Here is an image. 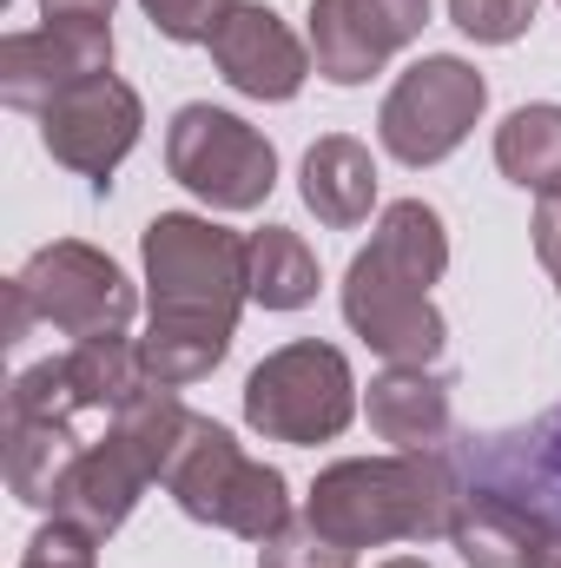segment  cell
<instances>
[{
    "mask_svg": "<svg viewBox=\"0 0 561 568\" xmlns=\"http://www.w3.org/2000/svg\"><path fill=\"white\" fill-rule=\"evenodd\" d=\"M297 192H304V205L317 212V225L350 232V225H364L370 205H377V165H370V152L350 140V133H324V140L304 152Z\"/></svg>",
    "mask_w": 561,
    "mask_h": 568,
    "instance_id": "2e32d148",
    "label": "cell"
},
{
    "mask_svg": "<svg viewBox=\"0 0 561 568\" xmlns=\"http://www.w3.org/2000/svg\"><path fill=\"white\" fill-rule=\"evenodd\" d=\"M536 258L549 265V278L561 291V192H549L542 205H536Z\"/></svg>",
    "mask_w": 561,
    "mask_h": 568,
    "instance_id": "603a6c76",
    "label": "cell"
},
{
    "mask_svg": "<svg viewBox=\"0 0 561 568\" xmlns=\"http://www.w3.org/2000/svg\"><path fill=\"white\" fill-rule=\"evenodd\" d=\"M205 47H212V67L225 73V87H238L245 100H297L310 80V47L265 0H232V13L218 20V33Z\"/></svg>",
    "mask_w": 561,
    "mask_h": 568,
    "instance_id": "4fadbf2b",
    "label": "cell"
},
{
    "mask_svg": "<svg viewBox=\"0 0 561 568\" xmlns=\"http://www.w3.org/2000/svg\"><path fill=\"white\" fill-rule=\"evenodd\" d=\"M536 7L542 0H449V20L482 47H509L536 27Z\"/></svg>",
    "mask_w": 561,
    "mask_h": 568,
    "instance_id": "ffe728a7",
    "label": "cell"
},
{
    "mask_svg": "<svg viewBox=\"0 0 561 568\" xmlns=\"http://www.w3.org/2000/svg\"><path fill=\"white\" fill-rule=\"evenodd\" d=\"M357 417V377L337 344L297 337L245 377V424L265 443H330Z\"/></svg>",
    "mask_w": 561,
    "mask_h": 568,
    "instance_id": "52a82bcc",
    "label": "cell"
},
{
    "mask_svg": "<svg viewBox=\"0 0 561 568\" xmlns=\"http://www.w3.org/2000/svg\"><path fill=\"white\" fill-rule=\"evenodd\" d=\"M456 384L436 371V364H390L377 384H370V429L410 456H436L456 443Z\"/></svg>",
    "mask_w": 561,
    "mask_h": 568,
    "instance_id": "5bb4252c",
    "label": "cell"
},
{
    "mask_svg": "<svg viewBox=\"0 0 561 568\" xmlns=\"http://www.w3.org/2000/svg\"><path fill=\"white\" fill-rule=\"evenodd\" d=\"M429 27V0H310V60L330 87H364Z\"/></svg>",
    "mask_w": 561,
    "mask_h": 568,
    "instance_id": "8fae6325",
    "label": "cell"
},
{
    "mask_svg": "<svg viewBox=\"0 0 561 568\" xmlns=\"http://www.w3.org/2000/svg\"><path fill=\"white\" fill-rule=\"evenodd\" d=\"M165 172L212 212H258L278 185V152L252 120L198 100L165 126Z\"/></svg>",
    "mask_w": 561,
    "mask_h": 568,
    "instance_id": "ba28073f",
    "label": "cell"
},
{
    "mask_svg": "<svg viewBox=\"0 0 561 568\" xmlns=\"http://www.w3.org/2000/svg\"><path fill=\"white\" fill-rule=\"evenodd\" d=\"M252 245V304L265 311H304L317 297V258L290 225H265L245 239Z\"/></svg>",
    "mask_w": 561,
    "mask_h": 568,
    "instance_id": "ac0fdd59",
    "label": "cell"
},
{
    "mask_svg": "<svg viewBox=\"0 0 561 568\" xmlns=\"http://www.w3.org/2000/svg\"><path fill=\"white\" fill-rule=\"evenodd\" d=\"M165 496L192 516V523H212L225 536H245V542H272L284 523H290V489L272 463L245 456V443L232 429H218L212 417H192L172 463H165Z\"/></svg>",
    "mask_w": 561,
    "mask_h": 568,
    "instance_id": "5b68a950",
    "label": "cell"
},
{
    "mask_svg": "<svg viewBox=\"0 0 561 568\" xmlns=\"http://www.w3.org/2000/svg\"><path fill=\"white\" fill-rule=\"evenodd\" d=\"M482 106H489V80L456 53H429L384 93L377 140L404 165H436L476 133Z\"/></svg>",
    "mask_w": 561,
    "mask_h": 568,
    "instance_id": "9c48e42d",
    "label": "cell"
},
{
    "mask_svg": "<svg viewBox=\"0 0 561 568\" xmlns=\"http://www.w3.org/2000/svg\"><path fill=\"white\" fill-rule=\"evenodd\" d=\"M496 165L509 185L536 199L561 192V106H516L496 126Z\"/></svg>",
    "mask_w": 561,
    "mask_h": 568,
    "instance_id": "e0dca14e",
    "label": "cell"
},
{
    "mask_svg": "<svg viewBox=\"0 0 561 568\" xmlns=\"http://www.w3.org/2000/svg\"><path fill=\"white\" fill-rule=\"evenodd\" d=\"M140 126H145V106L140 93L113 73H93L80 87H67L47 113H40V145L53 152V165L93 179L100 192L113 185L120 159L140 145Z\"/></svg>",
    "mask_w": 561,
    "mask_h": 568,
    "instance_id": "30bf717a",
    "label": "cell"
},
{
    "mask_svg": "<svg viewBox=\"0 0 561 568\" xmlns=\"http://www.w3.org/2000/svg\"><path fill=\"white\" fill-rule=\"evenodd\" d=\"M133 311H140V291L100 245L53 239L7 278V344H20L33 324L60 331L73 344L106 337V331H126Z\"/></svg>",
    "mask_w": 561,
    "mask_h": 568,
    "instance_id": "8992f818",
    "label": "cell"
},
{
    "mask_svg": "<svg viewBox=\"0 0 561 568\" xmlns=\"http://www.w3.org/2000/svg\"><path fill=\"white\" fill-rule=\"evenodd\" d=\"M442 272H449V232L436 205L397 199L344 272V324L384 364H436L449 331L442 311L429 304V284Z\"/></svg>",
    "mask_w": 561,
    "mask_h": 568,
    "instance_id": "7a4b0ae2",
    "label": "cell"
},
{
    "mask_svg": "<svg viewBox=\"0 0 561 568\" xmlns=\"http://www.w3.org/2000/svg\"><path fill=\"white\" fill-rule=\"evenodd\" d=\"M185 424H192V410H185L165 384L145 390L133 410H120L100 436H86V449H80V463H73V476H67L53 516L106 542V536L140 509L145 489L165 483V463H172Z\"/></svg>",
    "mask_w": 561,
    "mask_h": 568,
    "instance_id": "277c9868",
    "label": "cell"
},
{
    "mask_svg": "<svg viewBox=\"0 0 561 568\" xmlns=\"http://www.w3.org/2000/svg\"><path fill=\"white\" fill-rule=\"evenodd\" d=\"M93 73H113V27L47 20V27L0 40V100L20 113H47L67 87H80Z\"/></svg>",
    "mask_w": 561,
    "mask_h": 568,
    "instance_id": "7c38bea8",
    "label": "cell"
},
{
    "mask_svg": "<svg viewBox=\"0 0 561 568\" xmlns=\"http://www.w3.org/2000/svg\"><path fill=\"white\" fill-rule=\"evenodd\" d=\"M304 523H317L330 542L344 549H384V542H429L449 536L456 523V469L449 456H350L330 463L310 496H304Z\"/></svg>",
    "mask_w": 561,
    "mask_h": 568,
    "instance_id": "3957f363",
    "label": "cell"
},
{
    "mask_svg": "<svg viewBox=\"0 0 561 568\" xmlns=\"http://www.w3.org/2000/svg\"><path fill=\"white\" fill-rule=\"evenodd\" d=\"M60 377H67L73 410H80V417H100V424H113L120 410H133L145 390H159L152 371H145V357H140V344H133L126 331L80 337V344L60 357Z\"/></svg>",
    "mask_w": 561,
    "mask_h": 568,
    "instance_id": "9a60e30c",
    "label": "cell"
},
{
    "mask_svg": "<svg viewBox=\"0 0 561 568\" xmlns=\"http://www.w3.org/2000/svg\"><path fill=\"white\" fill-rule=\"evenodd\" d=\"M47 20H80V27H113V0H40Z\"/></svg>",
    "mask_w": 561,
    "mask_h": 568,
    "instance_id": "cb8c5ba5",
    "label": "cell"
},
{
    "mask_svg": "<svg viewBox=\"0 0 561 568\" xmlns=\"http://www.w3.org/2000/svg\"><path fill=\"white\" fill-rule=\"evenodd\" d=\"M140 258L152 297L140 357L152 384L185 390L212 377L232 351L238 311L252 304V245L198 212H159L140 239Z\"/></svg>",
    "mask_w": 561,
    "mask_h": 568,
    "instance_id": "6da1fadb",
    "label": "cell"
},
{
    "mask_svg": "<svg viewBox=\"0 0 561 568\" xmlns=\"http://www.w3.org/2000/svg\"><path fill=\"white\" fill-rule=\"evenodd\" d=\"M536 568H561V529L542 542V556H536Z\"/></svg>",
    "mask_w": 561,
    "mask_h": 568,
    "instance_id": "d4e9b609",
    "label": "cell"
},
{
    "mask_svg": "<svg viewBox=\"0 0 561 568\" xmlns=\"http://www.w3.org/2000/svg\"><path fill=\"white\" fill-rule=\"evenodd\" d=\"M377 568H429L422 556H390V562H377Z\"/></svg>",
    "mask_w": 561,
    "mask_h": 568,
    "instance_id": "484cf974",
    "label": "cell"
},
{
    "mask_svg": "<svg viewBox=\"0 0 561 568\" xmlns=\"http://www.w3.org/2000/svg\"><path fill=\"white\" fill-rule=\"evenodd\" d=\"M140 7L165 40H212L218 20L232 13V0H140Z\"/></svg>",
    "mask_w": 561,
    "mask_h": 568,
    "instance_id": "7402d4cb",
    "label": "cell"
},
{
    "mask_svg": "<svg viewBox=\"0 0 561 568\" xmlns=\"http://www.w3.org/2000/svg\"><path fill=\"white\" fill-rule=\"evenodd\" d=\"M20 568H100V536H86V529H73V523L53 516V523L27 542Z\"/></svg>",
    "mask_w": 561,
    "mask_h": 568,
    "instance_id": "44dd1931",
    "label": "cell"
},
{
    "mask_svg": "<svg viewBox=\"0 0 561 568\" xmlns=\"http://www.w3.org/2000/svg\"><path fill=\"white\" fill-rule=\"evenodd\" d=\"M258 568H357V549L330 542L317 523H284L272 542H258Z\"/></svg>",
    "mask_w": 561,
    "mask_h": 568,
    "instance_id": "d6986e66",
    "label": "cell"
}]
</instances>
